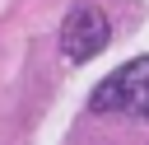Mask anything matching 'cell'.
I'll return each instance as SVG.
<instances>
[{
	"label": "cell",
	"mask_w": 149,
	"mask_h": 145,
	"mask_svg": "<svg viewBox=\"0 0 149 145\" xmlns=\"http://www.w3.org/2000/svg\"><path fill=\"white\" fill-rule=\"evenodd\" d=\"M107 37H112L107 14L93 9V5H79V9H70L65 23H61V56L74 61V65H79V61H93V56L107 47Z\"/></svg>",
	"instance_id": "obj_2"
},
{
	"label": "cell",
	"mask_w": 149,
	"mask_h": 145,
	"mask_svg": "<svg viewBox=\"0 0 149 145\" xmlns=\"http://www.w3.org/2000/svg\"><path fill=\"white\" fill-rule=\"evenodd\" d=\"M88 108L93 112H130V117L149 122V56H135L121 70H112L93 89Z\"/></svg>",
	"instance_id": "obj_1"
}]
</instances>
